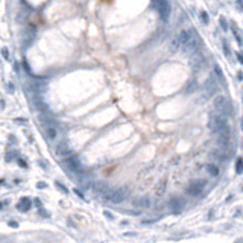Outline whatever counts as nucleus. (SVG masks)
Returning a JSON list of instances; mask_svg holds the SVG:
<instances>
[{
    "label": "nucleus",
    "instance_id": "1",
    "mask_svg": "<svg viewBox=\"0 0 243 243\" xmlns=\"http://www.w3.org/2000/svg\"><path fill=\"white\" fill-rule=\"evenodd\" d=\"M208 126H210V129H211L213 134H225V132H230V126H228L226 117L219 114V113L211 114Z\"/></svg>",
    "mask_w": 243,
    "mask_h": 243
},
{
    "label": "nucleus",
    "instance_id": "2",
    "mask_svg": "<svg viewBox=\"0 0 243 243\" xmlns=\"http://www.w3.org/2000/svg\"><path fill=\"white\" fill-rule=\"evenodd\" d=\"M214 109H216V113L228 117L230 114H232V104L225 94H219L214 97Z\"/></svg>",
    "mask_w": 243,
    "mask_h": 243
},
{
    "label": "nucleus",
    "instance_id": "3",
    "mask_svg": "<svg viewBox=\"0 0 243 243\" xmlns=\"http://www.w3.org/2000/svg\"><path fill=\"white\" fill-rule=\"evenodd\" d=\"M128 196V190L126 188H117V190H111L109 195H106V199L111 201L113 204H120L123 202Z\"/></svg>",
    "mask_w": 243,
    "mask_h": 243
},
{
    "label": "nucleus",
    "instance_id": "4",
    "mask_svg": "<svg viewBox=\"0 0 243 243\" xmlns=\"http://www.w3.org/2000/svg\"><path fill=\"white\" fill-rule=\"evenodd\" d=\"M153 2L157 5L158 14L161 15V18L166 22L169 18V15H170V3H169V0H153Z\"/></svg>",
    "mask_w": 243,
    "mask_h": 243
},
{
    "label": "nucleus",
    "instance_id": "5",
    "mask_svg": "<svg viewBox=\"0 0 243 243\" xmlns=\"http://www.w3.org/2000/svg\"><path fill=\"white\" fill-rule=\"evenodd\" d=\"M204 187H205V181L204 179H199V181H195V182H192L190 187L187 188V193L188 195H201L202 193V190H204Z\"/></svg>",
    "mask_w": 243,
    "mask_h": 243
},
{
    "label": "nucleus",
    "instance_id": "6",
    "mask_svg": "<svg viewBox=\"0 0 243 243\" xmlns=\"http://www.w3.org/2000/svg\"><path fill=\"white\" fill-rule=\"evenodd\" d=\"M66 166L69 167L70 170H73V172H82V167L81 164H79V161L76 160V158H73V155L71 157H69V158H66Z\"/></svg>",
    "mask_w": 243,
    "mask_h": 243
},
{
    "label": "nucleus",
    "instance_id": "7",
    "mask_svg": "<svg viewBox=\"0 0 243 243\" xmlns=\"http://www.w3.org/2000/svg\"><path fill=\"white\" fill-rule=\"evenodd\" d=\"M93 188L97 192V193H102V195H109V192H111V188H109V185L104 182V181H99V182H94L93 185Z\"/></svg>",
    "mask_w": 243,
    "mask_h": 243
},
{
    "label": "nucleus",
    "instance_id": "8",
    "mask_svg": "<svg viewBox=\"0 0 243 243\" xmlns=\"http://www.w3.org/2000/svg\"><path fill=\"white\" fill-rule=\"evenodd\" d=\"M193 36V31H181V34L178 35L176 38H178V41H179V47H182Z\"/></svg>",
    "mask_w": 243,
    "mask_h": 243
},
{
    "label": "nucleus",
    "instance_id": "9",
    "mask_svg": "<svg viewBox=\"0 0 243 243\" xmlns=\"http://www.w3.org/2000/svg\"><path fill=\"white\" fill-rule=\"evenodd\" d=\"M184 201L181 199V197H172L170 201H169V207L173 210V211H179V210L184 207Z\"/></svg>",
    "mask_w": 243,
    "mask_h": 243
},
{
    "label": "nucleus",
    "instance_id": "10",
    "mask_svg": "<svg viewBox=\"0 0 243 243\" xmlns=\"http://www.w3.org/2000/svg\"><path fill=\"white\" fill-rule=\"evenodd\" d=\"M56 155H58V157H62V158H69V157L73 155V152L70 151L66 144H59L58 149H56Z\"/></svg>",
    "mask_w": 243,
    "mask_h": 243
},
{
    "label": "nucleus",
    "instance_id": "11",
    "mask_svg": "<svg viewBox=\"0 0 243 243\" xmlns=\"http://www.w3.org/2000/svg\"><path fill=\"white\" fill-rule=\"evenodd\" d=\"M134 207H139V208H146V207H149L151 205V199L149 197H139V199H135L134 202Z\"/></svg>",
    "mask_w": 243,
    "mask_h": 243
},
{
    "label": "nucleus",
    "instance_id": "12",
    "mask_svg": "<svg viewBox=\"0 0 243 243\" xmlns=\"http://www.w3.org/2000/svg\"><path fill=\"white\" fill-rule=\"evenodd\" d=\"M207 84H208V88L205 87V96H207V97H210L213 93L216 91V88H217V87H216V82L213 81V79H208V81H207Z\"/></svg>",
    "mask_w": 243,
    "mask_h": 243
},
{
    "label": "nucleus",
    "instance_id": "13",
    "mask_svg": "<svg viewBox=\"0 0 243 243\" xmlns=\"http://www.w3.org/2000/svg\"><path fill=\"white\" fill-rule=\"evenodd\" d=\"M56 135H58V131H56V128L55 126H47L46 128V137L49 140H55L56 139Z\"/></svg>",
    "mask_w": 243,
    "mask_h": 243
},
{
    "label": "nucleus",
    "instance_id": "14",
    "mask_svg": "<svg viewBox=\"0 0 243 243\" xmlns=\"http://www.w3.org/2000/svg\"><path fill=\"white\" fill-rule=\"evenodd\" d=\"M207 172H208L211 176H217L219 175V167L216 166V164H207Z\"/></svg>",
    "mask_w": 243,
    "mask_h": 243
},
{
    "label": "nucleus",
    "instance_id": "15",
    "mask_svg": "<svg viewBox=\"0 0 243 243\" xmlns=\"http://www.w3.org/2000/svg\"><path fill=\"white\" fill-rule=\"evenodd\" d=\"M193 88L196 90V81H190L188 84H187V87H185V90H184V91H185V94H190Z\"/></svg>",
    "mask_w": 243,
    "mask_h": 243
},
{
    "label": "nucleus",
    "instance_id": "16",
    "mask_svg": "<svg viewBox=\"0 0 243 243\" xmlns=\"http://www.w3.org/2000/svg\"><path fill=\"white\" fill-rule=\"evenodd\" d=\"M18 208L20 210H29V199H23L22 204L18 205Z\"/></svg>",
    "mask_w": 243,
    "mask_h": 243
},
{
    "label": "nucleus",
    "instance_id": "17",
    "mask_svg": "<svg viewBox=\"0 0 243 243\" xmlns=\"http://www.w3.org/2000/svg\"><path fill=\"white\" fill-rule=\"evenodd\" d=\"M178 47H179V41H178V38L175 36L173 41H172V46H170V49H172V50H176Z\"/></svg>",
    "mask_w": 243,
    "mask_h": 243
},
{
    "label": "nucleus",
    "instance_id": "18",
    "mask_svg": "<svg viewBox=\"0 0 243 243\" xmlns=\"http://www.w3.org/2000/svg\"><path fill=\"white\" fill-rule=\"evenodd\" d=\"M236 170H237V173H242V158H239V160H237V164H236Z\"/></svg>",
    "mask_w": 243,
    "mask_h": 243
},
{
    "label": "nucleus",
    "instance_id": "19",
    "mask_svg": "<svg viewBox=\"0 0 243 243\" xmlns=\"http://www.w3.org/2000/svg\"><path fill=\"white\" fill-rule=\"evenodd\" d=\"M164 188H166V181H163V182H161V185H160V188L157 190V195H160V196H161V195H163V192H164Z\"/></svg>",
    "mask_w": 243,
    "mask_h": 243
},
{
    "label": "nucleus",
    "instance_id": "20",
    "mask_svg": "<svg viewBox=\"0 0 243 243\" xmlns=\"http://www.w3.org/2000/svg\"><path fill=\"white\" fill-rule=\"evenodd\" d=\"M201 18H202V22H204V23H208V14H207V12H201Z\"/></svg>",
    "mask_w": 243,
    "mask_h": 243
}]
</instances>
